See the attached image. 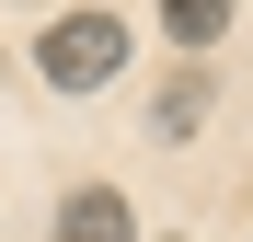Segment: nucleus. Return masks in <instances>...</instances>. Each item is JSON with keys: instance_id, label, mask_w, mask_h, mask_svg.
Returning <instances> with one entry per match:
<instances>
[{"instance_id": "nucleus-3", "label": "nucleus", "mask_w": 253, "mask_h": 242, "mask_svg": "<svg viewBox=\"0 0 253 242\" xmlns=\"http://www.w3.org/2000/svg\"><path fill=\"white\" fill-rule=\"evenodd\" d=\"M161 35H173L184 69H196V47H219V35H230V0H161Z\"/></svg>"}, {"instance_id": "nucleus-4", "label": "nucleus", "mask_w": 253, "mask_h": 242, "mask_svg": "<svg viewBox=\"0 0 253 242\" xmlns=\"http://www.w3.org/2000/svg\"><path fill=\"white\" fill-rule=\"evenodd\" d=\"M196 115H207V69H173V81H161V104H150V139L173 150V139L196 127Z\"/></svg>"}, {"instance_id": "nucleus-5", "label": "nucleus", "mask_w": 253, "mask_h": 242, "mask_svg": "<svg viewBox=\"0 0 253 242\" xmlns=\"http://www.w3.org/2000/svg\"><path fill=\"white\" fill-rule=\"evenodd\" d=\"M161 242H184V231H161Z\"/></svg>"}, {"instance_id": "nucleus-1", "label": "nucleus", "mask_w": 253, "mask_h": 242, "mask_svg": "<svg viewBox=\"0 0 253 242\" xmlns=\"http://www.w3.org/2000/svg\"><path fill=\"white\" fill-rule=\"evenodd\" d=\"M126 58H138L126 12H58L46 35H35V81H46V93H104Z\"/></svg>"}, {"instance_id": "nucleus-2", "label": "nucleus", "mask_w": 253, "mask_h": 242, "mask_svg": "<svg viewBox=\"0 0 253 242\" xmlns=\"http://www.w3.org/2000/svg\"><path fill=\"white\" fill-rule=\"evenodd\" d=\"M58 242H138V208L115 185H69L58 196Z\"/></svg>"}]
</instances>
